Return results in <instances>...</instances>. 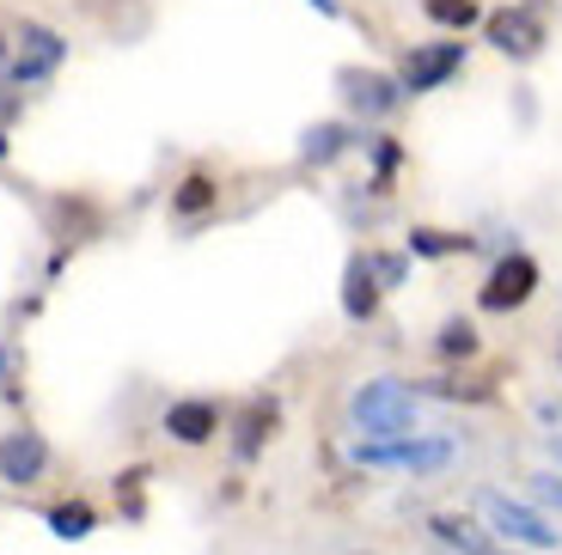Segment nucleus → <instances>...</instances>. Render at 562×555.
Returning <instances> with one entry per match:
<instances>
[{"mask_svg": "<svg viewBox=\"0 0 562 555\" xmlns=\"http://www.w3.org/2000/svg\"><path fill=\"white\" fill-rule=\"evenodd\" d=\"M349 421H355V433H367L373 445L409 440V428H416V390L397 385V378H367L349 397Z\"/></svg>", "mask_w": 562, "mask_h": 555, "instance_id": "f257e3e1", "label": "nucleus"}, {"mask_svg": "<svg viewBox=\"0 0 562 555\" xmlns=\"http://www.w3.org/2000/svg\"><path fill=\"white\" fill-rule=\"evenodd\" d=\"M61 61H68V37L43 19H19L13 25V80L7 86H43L56 80Z\"/></svg>", "mask_w": 562, "mask_h": 555, "instance_id": "f03ea898", "label": "nucleus"}, {"mask_svg": "<svg viewBox=\"0 0 562 555\" xmlns=\"http://www.w3.org/2000/svg\"><path fill=\"white\" fill-rule=\"evenodd\" d=\"M532 293H538V257L507 250L502 263L490 269V281H483L477 306L483 312H520V306H532Z\"/></svg>", "mask_w": 562, "mask_h": 555, "instance_id": "7ed1b4c3", "label": "nucleus"}, {"mask_svg": "<svg viewBox=\"0 0 562 555\" xmlns=\"http://www.w3.org/2000/svg\"><path fill=\"white\" fill-rule=\"evenodd\" d=\"M43 471H49V440H43L37 428L0 433V483L31 488V483H43Z\"/></svg>", "mask_w": 562, "mask_h": 555, "instance_id": "20e7f679", "label": "nucleus"}, {"mask_svg": "<svg viewBox=\"0 0 562 555\" xmlns=\"http://www.w3.org/2000/svg\"><path fill=\"white\" fill-rule=\"evenodd\" d=\"M459 68H464V43H422V49L404 56L397 86H404V98L409 92H435V86H447Z\"/></svg>", "mask_w": 562, "mask_h": 555, "instance_id": "39448f33", "label": "nucleus"}, {"mask_svg": "<svg viewBox=\"0 0 562 555\" xmlns=\"http://www.w3.org/2000/svg\"><path fill=\"white\" fill-rule=\"evenodd\" d=\"M483 31H490V43L514 61H532L538 49H544V19H538L532 7H502V13L483 19Z\"/></svg>", "mask_w": 562, "mask_h": 555, "instance_id": "423d86ee", "label": "nucleus"}, {"mask_svg": "<svg viewBox=\"0 0 562 555\" xmlns=\"http://www.w3.org/2000/svg\"><path fill=\"white\" fill-rule=\"evenodd\" d=\"M337 86H342V98H349V111H361V116H392L397 104H404V86L392 80V73H373V68H342L337 73Z\"/></svg>", "mask_w": 562, "mask_h": 555, "instance_id": "0eeeda50", "label": "nucleus"}, {"mask_svg": "<svg viewBox=\"0 0 562 555\" xmlns=\"http://www.w3.org/2000/svg\"><path fill=\"white\" fill-rule=\"evenodd\" d=\"M276 428H281V403H276V397H251V403L239 409V421H233V458L251 464L257 452L276 440Z\"/></svg>", "mask_w": 562, "mask_h": 555, "instance_id": "6e6552de", "label": "nucleus"}, {"mask_svg": "<svg viewBox=\"0 0 562 555\" xmlns=\"http://www.w3.org/2000/svg\"><path fill=\"white\" fill-rule=\"evenodd\" d=\"M483 513H490V525L502 531V537L526 543V550H557V531H550L544 519L532 513V507H514V500L490 495V500H483Z\"/></svg>", "mask_w": 562, "mask_h": 555, "instance_id": "1a4fd4ad", "label": "nucleus"}, {"mask_svg": "<svg viewBox=\"0 0 562 555\" xmlns=\"http://www.w3.org/2000/svg\"><path fill=\"white\" fill-rule=\"evenodd\" d=\"M166 433L178 445H209L221 433V403L214 397H178L166 409Z\"/></svg>", "mask_w": 562, "mask_h": 555, "instance_id": "9d476101", "label": "nucleus"}, {"mask_svg": "<svg viewBox=\"0 0 562 555\" xmlns=\"http://www.w3.org/2000/svg\"><path fill=\"white\" fill-rule=\"evenodd\" d=\"M367 464H404V471H440L452 464V440H392V445H361Z\"/></svg>", "mask_w": 562, "mask_h": 555, "instance_id": "9b49d317", "label": "nucleus"}, {"mask_svg": "<svg viewBox=\"0 0 562 555\" xmlns=\"http://www.w3.org/2000/svg\"><path fill=\"white\" fill-rule=\"evenodd\" d=\"M380 281H373V263L367 257H349V269H342V312H349V324H373V312H380Z\"/></svg>", "mask_w": 562, "mask_h": 555, "instance_id": "f8f14e48", "label": "nucleus"}, {"mask_svg": "<svg viewBox=\"0 0 562 555\" xmlns=\"http://www.w3.org/2000/svg\"><path fill=\"white\" fill-rule=\"evenodd\" d=\"M214 202H221V183L209 178V171H190V178L171 190V214H183V220H196V214H209Z\"/></svg>", "mask_w": 562, "mask_h": 555, "instance_id": "ddd939ff", "label": "nucleus"}, {"mask_svg": "<svg viewBox=\"0 0 562 555\" xmlns=\"http://www.w3.org/2000/svg\"><path fill=\"white\" fill-rule=\"evenodd\" d=\"M342 147H349V128L342 123H312L306 135H300V159H306V166H330Z\"/></svg>", "mask_w": 562, "mask_h": 555, "instance_id": "4468645a", "label": "nucleus"}, {"mask_svg": "<svg viewBox=\"0 0 562 555\" xmlns=\"http://www.w3.org/2000/svg\"><path fill=\"white\" fill-rule=\"evenodd\" d=\"M49 531H56V537H68V543H80V537H92V531H99V513H92L86 500H56V507H49Z\"/></svg>", "mask_w": 562, "mask_h": 555, "instance_id": "2eb2a0df", "label": "nucleus"}, {"mask_svg": "<svg viewBox=\"0 0 562 555\" xmlns=\"http://www.w3.org/2000/svg\"><path fill=\"white\" fill-rule=\"evenodd\" d=\"M435 537H440V543H452V550H464V555H490L483 531L471 525V519H459V513H435Z\"/></svg>", "mask_w": 562, "mask_h": 555, "instance_id": "dca6fc26", "label": "nucleus"}, {"mask_svg": "<svg viewBox=\"0 0 562 555\" xmlns=\"http://www.w3.org/2000/svg\"><path fill=\"white\" fill-rule=\"evenodd\" d=\"M477 238H464V233H435V226H416L409 233V257H452V250H471Z\"/></svg>", "mask_w": 562, "mask_h": 555, "instance_id": "f3484780", "label": "nucleus"}, {"mask_svg": "<svg viewBox=\"0 0 562 555\" xmlns=\"http://www.w3.org/2000/svg\"><path fill=\"white\" fill-rule=\"evenodd\" d=\"M422 13L435 19V25H447V31H471L483 19V7L477 0H422Z\"/></svg>", "mask_w": 562, "mask_h": 555, "instance_id": "a211bd4d", "label": "nucleus"}, {"mask_svg": "<svg viewBox=\"0 0 562 555\" xmlns=\"http://www.w3.org/2000/svg\"><path fill=\"white\" fill-rule=\"evenodd\" d=\"M477 324L471 318H447L440 324V354H447V361H471V354H477Z\"/></svg>", "mask_w": 562, "mask_h": 555, "instance_id": "6ab92c4d", "label": "nucleus"}, {"mask_svg": "<svg viewBox=\"0 0 562 555\" xmlns=\"http://www.w3.org/2000/svg\"><path fill=\"white\" fill-rule=\"evenodd\" d=\"M422 390H435V397H452V403H459V397H471V403H490V397H495L490 385H452V378H428Z\"/></svg>", "mask_w": 562, "mask_h": 555, "instance_id": "aec40b11", "label": "nucleus"}, {"mask_svg": "<svg viewBox=\"0 0 562 555\" xmlns=\"http://www.w3.org/2000/svg\"><path fill=\"white\" fill-rule=\"evenodd\" d=\"M0 397L19 403V366H13V342H0Z\"/></svg>", "mask_w": 562, "mask_h": 555, "instance_id": "412c9836", "label": "nucleus"}, {"mask_svg": "<svg viewBox=\"0 0 562 555\" xmlns=\"http://www.w3.org/2000/svg\"><path fill=\"white\" fill-rule=\"evenodd\" d=\"M367 263H373V281H380V287H397V281H404V257H367Z\"/></svg>", "mask_w": 562, "mask_h": 555, "instance_id": "4be33fe9", "label": "nucleus"}, {"mask_svg": "<svg viewBox=\"0 0 562 555\" xmlns=\"http://www.w3.org/2000/svg\"><path fill=\"white\" fill-rule=\"evenodd\" d=\"M13 80V31H0V86Z\"/></svg>", "mask_w": 562, "mask_h": 555, "instance_id": "5701e85b", "label": "nucleus"}, {"mask_svg": "<svg viewBox=\"0 0 562 555\" xmlns=\"http://www.w3.org/2000/svg\"><path fill=\"white\" fill-rule=\"evenodd\" d=\"M538 500H550V507H562V476H538Z\"/></svg>", "mask_w": 562, "mask_h": 555, "instance_id": "b1692460", "label": "nucleus"}, {"mask_svg": "<svg viewBox=\"0 0 562 555\" xmlns=\"http://www.w3.org/2000/svg\"><path fill=\"white\" fill-rule=\"evenodd\" d=\"M312 7H318V13H337V0H312Z\"/></svg>", "mask_w": 562, "mask_h": 555, "instance_id": "393cba45", "label": "nucleus"}, {"mask_svg": "<svg viewBox=\"0 0 562 555\" xmlns=\"http://www.w3.org/2000/svg\"><path fill=\"white\" fill-rule=\"evenodd\" d=\"M0 154H7V140H0Z\"/></svg>", "mask_w": 562, "mask_h": 555, "instance_id": "a878e982", "label": "nucleus"}]
</instances>
